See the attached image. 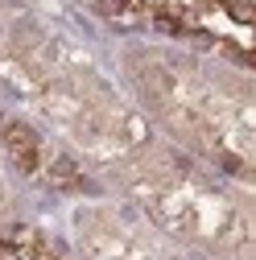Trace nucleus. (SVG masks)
<instances>
[{
  "mask_svg": "<svg viewBox=\"0 0 256 260\" xmlns=\"http://www.w3.org/2000/svg\"><path fill=\"white\" fill-rule=\"evenodd\" d=\"M145 104L170 133L219 170L248 178L252 166V100L248 87L223 79L199 58L145 50L133 58Z\"/></svg>",
  "mask_w": 256,
  "mask_h": 260,
  "instance_id": "nucleus-2",
  "label": "nucleus"
},
{
  "mask_svg": "<svg viewBox=\"0 0 256 260\" xmlns=\"http://www.w3.org/2000/svg\"><path fill=\"white\" fill-rule=\"evenodd\" d=\"M87 260H203L186 244L153 232L120 211H87L75 223Z\"/></svg>",
  "mask_w": 256,
  "mask_h": 260,
  "instance_id": "nucleus-3",
  "label": "nucleus"
},
{
  "mask_svg": "<svg viewBox=\"0 0 256 260\" xmlns=\"http://www.w3.org/2000/svg\"><path fill=\"white\" fill-rule=\"evenodd\" d=\"M0 87L54 120L79 149L112 166H133L153 145L100 71L50 25L0 13Z\"/></svg>",
  "mask_w": 256,
  "mask_h": 260,
  "instance_id": "nucleus-1",
  "label": "nucleus"
},
{
  "mask_svg": "<svg viewBox=\"0 0 256 260\" xmlns=\"http://www.w3.org/2000/svg\"><path fill=\"white\" fill-rule=\"evenodd\" d=\"M124 13H141L182 38L232 42L240 58L248 54V5L244 0H116Z\"/></svg>",
  "mask_w": 256,
  "mask_h": 260,
  "instance_id": "nucleus-4",
  "label": "nucleus"
},
{
  "mask_svg": "<svg viewBox=\"0 0 256 260\" xmlns=\"http://www.w3.org/2000/svg\"><path fill=\"white\" fill-rule=\"evenodd\" d=\"M0 260H67L34 232H5L0 236Z\"/></svg>",
  "mask_w": 256,
  "mask_h": 260,
  "instance_id": "nucleus-5",
  "label": "nucleus"
}]
</instances>
